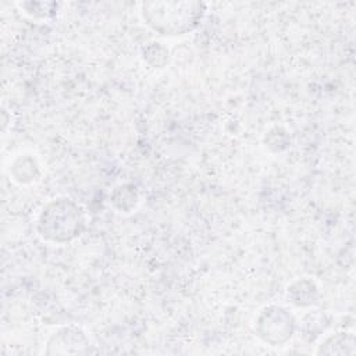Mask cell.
<instances>
[{
  "instance_id": "cell-1",
  "label": "cell",
  "mask_w": 356,
  "mask_h": 356,
  "mask_svg": "<svg viewBox=\"0 0 356 356\" xmlns=\"http://www.w3.org/2000/svg\"><path fill=\"white\" fill-rule=\"evenodd\" d=\"M204 10L200 1H146L142 4V17L157 33L178 36L197 26Z\"/></svg>"
},
{
  "instance_id": "cell-2",
  "label": "cell",
  "mask_w": 356,
  "mask_h": 356,
  "mask_svg": "<svg viewBox=\"0 0 356 356\" xmlns=\"http://www.w3.org/2000/svg\"><path fill=\"white\" fill-rule=\"evenodd\" d=\"M85 229V217L78 203L68 197L49 202L38 218V232L46 241L64 243L78 238Z\"/></svg>"
},
{
  "instance_id": "cell-3",
  "label": "cell",
  "mask_w": 356,
  "mask_h": 356,
  "mask_svg": "<svg viewBox=\"0 0 356 356\" xmlns=\"http://www.w3.org/2000/svg\"><path fill=\"white\" fill-rule=\"evenodd\" d=\"M256 334L259 338L271 345H285L295 332V318L282 306H266L256 318Z\"/></svg>"
},
{
  "instance_id": "cell-4",
  "label": "cell",
  "mask_w": 356,
  "mask_h": 356,
  "mask_svg": "<svg viewBox=\"0 0 356 356\" xmlns=\"http://www.w3.org/2000/svg\"><path fill=\"white\" fill-rule=\"evenodd\" d=\"M89 350V338L81 328L72 325L53 332L46 343V355H85Z\"/></svg>"
},
{
  "instance_id": "cell-5",
  "label": "cell",
  "mask_w": 356,
  "mask_h": 356,
  "mask_svg": "<svg viewBox=\"0 0 356 356\" xmlns=\"http://www.w3.org/2000/svg\"><path fill=\"white\" fill-rule=\"evenodd\" d=\"M317 286L316 284L309 278H302L295 281L288 286L286 296L291 303L295 306H312L317 302Z\"/></svg>"
},
{
  "instance_id": "cell-6",
  "label": "cell",
  "mask_w": 356,
  "mask_h": 356,
  "mask_svg": "<svg viewBox=\"0 0 356 356\" xmlns=\"http://www.w3.org/2000/svg\"><path fill=\"white\" fill-rule=\"evenodd\" d=\"M355 337L350 332H337L328 337L318 348V355H353Z\"/></svg>"
},
{
  "instance_id": "cell-7",
  "label": "cell",
  "mask_w": 356,
  "mask_h": 356,
  "mask_svg": "<svg viewBox=\"0 0 356 356\" xmlns=\"http://www.w3.org/2000/svg\"><path fill=\"white\" fill-rule=\"evenodd\" d=\"M11 175L19 184H29L39 177V167L28 154L17 157L11 164Z\"/></svg>"
},
{
  "instance_id": "cell-8",
  "label": "cell",
  "mask_w": 356,
  "mask_h": 356,
  "mask_svg": "<svg viewBox=\"0 0 356 356\" xmlns=\"http://www.w3.org/2000/svg\"><path fill=\"white\" fill-rule=\"evenodd\" d=\"M138 202L136 188L134 185H120L111 195V203L122 211H129Z\"/></svg>"
},
{
  "instance_id": "cell-9",
  "label": "cell",
  "mask_w": 356,
  "mask_h": 356,
  "mask_svg": "<svg viewBox=\"0 0 356 356\" xmlns=\"http://www.w3.org/2000/svg\"><path fill=\"white\" fill-rule=\"evenodd\" d=\"M168 50L159 42H152L143 49V58L157 68H161L168 63Z\"/></svg>"
}]
</instances>
